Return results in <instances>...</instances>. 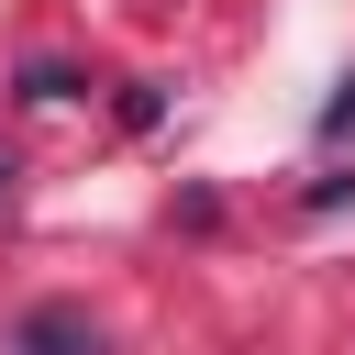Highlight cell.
I'll return each mask as SVG.
<instances>
[{
  "label": "cell",
  "mask_w": 355,
  "mask_h": 355,
  "mask_svg": "<svg viewBox=\"0 0 355 355\" xmlns=\"http://www.w3.org/2000/svg\"><path fill=\"white\" fill-rule=\"evenodd\" d=\"M22 355H100V333H89L78 311H33V322H22Z\"/></svg>",
  "instance_id": "6da1fadb"
},
{
  "label": "cell",
  "mask_w": 355,
  "mask_h": 355,
  "mask_svg": "<svg viewBox=\"0 0 355 355\" xmlns=\"http://www.w3.org/2000/svg\"><path fill=\"white\" fill-rule=\"evenodd\" d=\"M355 200V166H333V178H311V211H344Z\"/></svg>",
  "instance_id": "7a4b0ae2"
},
{
  "label": "cell",
  "mask_w": 355,
  "mask_h": 355,
  "mask_svg": "<svg viewBox=\"0 0 355 355\" xmlns=\"http://www.w3.org/2000/svg\"><path fill=\"white\" fill-rule=\"evenodd\" d=\"M322 133H333V144H344V133H355V78H344V89H333V111H322Z\"/></svg>",
  "instance_id": "3957f363"
},
{
  "label": "cell",
  "mask_w": 355,
  "mask_h": 355,
  "mask_svg": "<svg viewBox=\"0 0 355 355\" xmlns=\"http://www.w3.org/2000/svg\"><path fill=\"white\" fill-rule=\"evenodd\" d=\"M0 189H11V155H0Z\"/></svg>",
  "instance_id": "277c9868"
}]
</instances>
